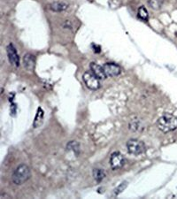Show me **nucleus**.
<instances>
[{
  "mask_svg": "<svg viewBox=\"0 0 177 199\" xmlns=\"http://www.w3.org/2000/svg\"><path fill=\"white\" fill-rule=\"evenodd\" d=\"M140 127H141V126H140V122H139L137 120V121H130V124H129V128L132 129V130L138 131Z\"/></svg>",
  "mask_w": 177,
  "mask_h": 199,
  "instance_id": "nucleus-16",
  "label": "nucleus"
},
{
  "mask_svg": "<svg viewBox=\"0 0 177 199\" xmlns=\"http://www.w3.org/2000/svg\"><path fill=\"white\" fill-rule=\"evenodd\" d=\"M49 9L53 12H63L67 10L68 7V5L64 2H53L49 5Z\"/></svg>",
  "mask_w": 177,
  "mask_h": 199,
  "instance_id": "nucleus-10",
  "label": "nucleus"
},
{
  "mask_svg": "<svg viewBox=\"0 0 177 199\" xmlns=\"http://www.w3.org/2000/svg\"><path fill=\"white\" fill-rule=\"evenodd\" d=\"M23 64L25 68L28 69L29 71H32L35 67V64H36L35 56L29 53L26 54L23 57Z\"/></svg>",
  "mask_w": 177,
  "mask_h": 199,
  "instance_id": "nucleus-9",
  "label": "nucleus"
},
{
  "mask_svg": "<svg viewBox=\"0 0 177 199\" xmlns=\"http://www.w3.org/2000/svg\"><path fill=\"white\" fill-rule=\"evenodd\" d=\"M157 126L164 133L175 130L177 128V117L171 113H166L158 120Z\"/></svg>",
  "mask_w": 177,
  "mask_h": 199,
  "instance_id": "nucleus-1",
  "label": "nucleus"
},
{
  "mask_svg": "<svg viewBox=\"0 0 177 199\" xmlns=\"http://www.w3.org/2000/svg\"><path fill=\"white\" fill-rule=\"evenodd\" d=\"M127 148L129 152L133 155H140L144 153L146 150L145 144L137 139H131L127 143Z\"/></svg>",
  "mask_w": 177,
  "mask_h": 199,
  "instance_id": "nucleus-3",
  "label": "nucleus"
},
{
  "mask_svg": "<svg viewBox=\"0 0 177 199\" xmlns=\"http://www.w3.org/2000/svg\"><path fill=\"white\" fill-rule=\"evenodd\" d=\"M148 5L154 10H159L161 8L162 0H148Z\"/></svg>",
  "mask_w": 177,
  "mask_h": 199,
  "instance_id": "nucleus-13",
  "label": "nucleus"
},
{
  "mask_svg": "<svg viewBox=\"0 0 177 199\" xmlns=\"http://www.w3.org/2000/svg\"><path fill=\"white\" fill-rule=\"evenodd\" d=\"M31 173L29 168L26 165L19 166L13 174V182L16 185H21L30 178Z\"/></svg>",
  "mask_w": 177,
  "mask_h": 199,
  "instance_id": "nucleus-2",
  "label": "nucleus"
},
{
  "mask_svg": "<svg viewBox=\"0 0 177 199\" xmlns=\"http://www.w3.org/2000/svg\"><path fill=\"white\" fill-rule=\"evenodd\" d=\"M93 177H94V179H95L98 182H100L102 180L105 179V177H106V173H105L102 169H94V170H93Z\"/></svg>",
  "mask_w": 177,
  "mask_h": 199,
  "instance_id": "nucleus-12",
  "label": "nucleus"
},
{
  "mask_svg": "<svg viewBox=\"0 0 177 199\" xmlns=\"http://www.w3.org/2000/svg\"><path fill=\"white\" fill-rule=\"evenodd\" d=\"M138 17L143 21H147L148 20L149 14H148L146 8L144 6H141L138 9Z\"/></svg>",
  "mask_w": 177,
  "mask_h": 199,
  "instance_id": "nucleus-14",
  "label": "nucleus"
},
{
  "mask_svg": "<svg viewBox=\"0 0 177 199\" xmlns=\"http://www.w3.org/2000/svg\"><path fill=\"white\" fill-rule=\"evenodd\" d=\"M127 186H128V182H123L122 183L120 184V185L116 188L115 189H114V194H115V195L121 194V192L124 191V189L127 188Z\"/></svg>",
  "mask_w": 177,
  "mask_h": 199,
  "instance_id": "nucleus-15",
  "label": "nucleus"
},
{
  "mask_svg": "<svg viewBox=\"0 0 177 199\" xmlns=\"http://www.w3.org/2000/svg\"><path fill=\"white\" fill-rule=\"evenodd\" d=\"M83 80L84 82L85 85L90 89V90H96L99 88V79L97 78L94 75L89 73V72H85L83 75Z\"/></svg>",
  "mask_w": 177,
  "mask_h": 199,
  "instance_id": "nucleus-4",
  "label": "nucleus"
},
{
  "mask_svg": "<svg viewBox=\"0 0 177 199\" xmlns=\"http://www.w3.org/2000/svg\"><path fill=\"white\" fill-rule=\"evenodd\" d=\"M90 70L92 71L93 75L97 78H98L99 80H102V79H106V75L105 74V71H104V68L100 67L99 65L96 64V63H91L90 64Z\"/></svg>",
  "mask_w": 177,
  "mask_h": 199,
  "instance_id": "nucleus-8",
  "label": "nucleus"
},
{
  "mask_svg": "<svg viewBox=\"0 0 177 199\" xmlns=\"http://www.w3.org/2000/svg\"><path fill=\"white\" fill-rule=\"evenodd\" d=\"M43 121H44V111L42 110V108H38L35 121H34V124H33L34 128H38L39 126H41Z\"/></svg>",
  "mask_w": 177,
  "mask_h": 199,
  "instance_id": "nucleus-11",
  "label": "nucleus"
},
{
  "mask_svg": "<svg viewBox=\"0 0 177 199\" xmlns=\"http://www.w3.org/2000/svg\"><path fill=\"white\" fill-rule=\"evenodd\" d=\"M6 52H7L9 62L13 66H14L15 67H18L20 66V58H19V55L17 53L15 47L13 46V44H8L7 48H6Z\"/></svg>",
  "mask_w": 177,
  "mask_h": 199,
  "instance_id": "nucleus-6",
  "label": "nucleus"
},
{
  "mask_svg": "<svg viewBox=\"0 0 177 199\" xmlns=\"http://www.w3.org/2000/svg\"><path fill=\"white\" fill-rule=\"evenodd\" d=\"M106 77H114L121 74V67L114 63H106L103 66Z\"/></svg>",
  "mask_w": 177,
  "mask_h": 199,
  "instance_id": "nucleus-7",
  "label": "nucleus"
},
{
  "mask_svg": "<svg viewBox=\"0 0 177 199\" xmlns=\"http://www.w3.org/2000/svg\"><path fill=\"white\" fill-rule=\"evenodd\" d=\"M125 164V159L122 154L115 151L111 155L110 158V166L112 169L114 170H117V169L121 168Z\"/></svg>",
  "mask_w": 177,
  "mask_h": 199,
  "instance_id": "nucleus-5",
  "label": "nucleus"
}]
</instances>
